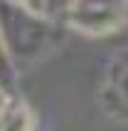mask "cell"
I'll return each instance as SVG.
<instances>
[{
    "mask_svg": "<svg viewBox=\"0 0 128 131\" xmlns=\"http://www.w3.org/2000/svg\"><path fill=\"white\" fill-rule=\"evenodd\" d=\"M64 25L86 37L113 35L128 25V0H71Z\"/></svg>",
    "mask_w": 128,
    "mask_h": 131,
    "instance_id": "7a4b0ae2",
    "label": "cell"
},
{
    "mask_svg": "<svg viewBox=\"0 0 128 131\" xmlns=\"http://www.w3.org/2000/svg\"><path fill=\"white\" fill-rule=\"evenodd\" d=\"M35 111L30 109V104L15 92L7 94L0 106V131H35Z\"/></svg>",
    "mask_w": 128,
    "mask_h": 131,
    "instance_id": "277c9868",
    "label": "cell"
},
{
    "mask_svg": "<svg viewBox=\"0 0 128 131\" xmlns=\"http://www.w3.org/2000/svg\"><path fill=\"white\" fill-rule=\"evenodd\" d=\"M0 35L12 64L35 67L62 45V20L47 17L17 0H0Z\"/></svg>",
    "mask_w": 128,
    "mask_h": 131,
    "instance_id": "6da1fadb",
    "label": "cell"
},
{
    "mask_svg": "<svg viewBox=\"0 0 128 131\" xmlns=\"http://www.w3.org/2000/svg\"><path fill=\"white\" fill-rule=\"evenodd\" d=\"M17 3L32 7L37 13L47 15V17H54V20H64V15L71 5V0H17Z\"/></svg>",
    "mask_w": 128,
    "mask_h": 131,
    "instance_id": "5b68a950",
    "label": "cell"
},
{
    "mask_svg": "<svg viewBox=\"0 0 128 131\" xmlns=\"http://www.w3.org/2000/svg\"><path fill=\"white\" fill-rule=\"evenodd\" d=\"M99 104L111 119L128 124V50L111 57L99 87Z\"/></svg>",
    "mask_w": 128,
    "mask_h": 131,
    "instance_id": "3957f363",
    "label": "cell"
},
{
    "mask_svg": "<svg viewBox=\"0 0 128 131\" xmlns=\"http://www.w3.org/2000/svg\"><path fill=\"white\" fill-rule=\"evenodd\" d=\"M17 67L12 64V59L5 50V42H3V35H0V84L10 92H15V84H17Z\"/></svg>",
    "mask_w": 128,
    "mask_h": 131,
    "instance_id": "8992f818",
    "label": "cell"
},
{
    "mask_svg": "<svg viewBox=\"0 0 128 131\" xmlns=\"http://www.w3.org/2000/svg\"><path fill=\"white\" fill-rule=\"evenodd\" d=\"M7 94H12V92H10V89H5L3 84H0V106H3V102L7 99Z\"/></svg>",
    "mask_w": 128,
    "mask_h": 131,
    "instance_id": "52a82bcc",
    "label": "cell"
}]
</instances>
